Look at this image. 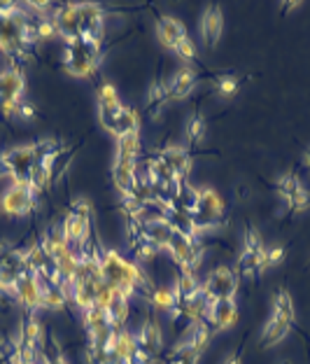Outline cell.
I'll return each instance as SVG.
<instances>
[{
  "label": "cell",
  "instance_id": "7402d4cb",
  "mask_svg": "<svg viewBox=\"0 0 310 364\" xmlns=\"http://www.w3.org/2000/svg\"><path fill=\"white\" fill-rule=\"evenodd\" d=\"M171 103L168 101V87H166V82H154L150 91H147V110H150V117L157 122V119L161 117V112H164L166 105Z\"/></svg>",
  "mask_w": 310,
  "mask_h": 364
},
{
  "label": "cell",
  "instance_id": "3957f363",
  "mask_svg": "<svg viewBox=\"0 0 310 364\" xmlns=\"http://www.w3.org/2000/svg\"><path fill=\"white\" fill-rule=\"evenodd\" d=\"M194 222L203 229V234H210L212 229L222 227L224 220V201L212 187H196V201L189 210Z\"/></svg>",
  "mask_w": 310,
  "mask_h": 364
},
{
  "label": "cell",
  "instance_id": "7a4b0ae2",
  "mask_svg": "<svg viewBox=\"0 0 310 364\" xmlns=\"http://www.w3.org/2000/svg\"><path fill=\"white\" fill-rule=\"evenodd\" d=\"M98 65H100V49L84 45L82 40L68 42L63 47V70L70 77L89 79L98 72Z\"/></svg>",
  "mask_w": 310,
  "mask_h": 364
},
{
  "label": "cell",
  "instance_id": "7c38bea8",
  "mask_svg": "<svg viewBox=\"0 0 310 364\" xmlns=\"http://www.w3.org/2000/svg\"><path fill=\"white\" fill-rule=\"evenodd\" d=\"M54 26H56V35L65 45L79 40V3L61 5L54 12Z\"/></svg>",
  "mask_w": 310,
  "mask_h": 364
},
{
  "label": "cell",
  "instance_id": "e0dca14e",
  "mask_svg": "<svg viewBox=\"0 0 310 364\" xmlns=\"http://www.w3.org/2000/svg\"><path fill=\"white\" fill-rule=\"evenodd\" d=\"M222 33H224V19H222V10L217 5H210L203 17H201V38L208 47H215L219 42Z\"/></svg>",
  "mask_w": 310,
  "mask_h": 364
},
{
  "label": "cell",
  "instance_id": "83f0119b",
  "mask_svg": "<svg viewBox=\"0 0 310 364\" xmlns=\"http://www.w3.org/2000/svg\"><path fill=\"white\" fill-rule=\"evenodd\" d=\"M119 96H117V89L112 87V82H103L98 87V108H107V110H117L121 108Z\"/></svg>",
  "mask_w": 310,
  "mask_h": 364
},
{
  "label": "cell",
  "instance_id": "5bb4252c",
  "mask_svg": "<svg viewBox=\"0 0 310 364\" xmlns=\"http://www.w3.org/2000/svg\"><path fill=\"white\" fill-rule=\"evenodd\" d=\"M206 322L208 325H215V332L231 329L235 322H238V306H235V299H222V301L210 303Z\"/></svg>",
  "mask_w": 310,
  "mask_h": 364
},
{
  "label": "cell",
  "instance_id": "1f68e13d",
  "mask_svg": "<svg viewBox=\"0 0 310 364\" xmlns=\"http://www.w3.org/2000/svg\"><path fill=\"white\" fill-rule=\"evenodd\" d=\"M287 206L292 213H306V210L310 208V191L301 184V187L292 194V198L287 201Z\"/></svg>",
  "mask_w": 310,
  "mask_h": 364
},
{
  "label": "cell",
  "instance_id": "74e56055",
  "mask_svg": "<svg viewBox=\"0 0 310 364\" xmlns=\"http://www.w3.org/2000/svg\"><path fill=\"white\" fill-rule=\"evenodd\" d=\"M196 362H199L196 355H175V357H171L168 364H196Z\"/></svg>",
  "mask_w": 310,
  "mask_h": 364
},
{
  "label": "cell",
  "instance_id": "cb8c5ba5",
  "mask_svg": "<svg viewBox=\"0 0 310 364\" xmlns=\"http://www.w3.org/2000/svg\"><path fill=\"white\" fill-rule=\"evenodd\" d=\"M140 157V134H129L117 138V157L114 161H133L138 164Z\"/></svg>",
  "mask_w": 310,
  "mask_h": 364
},
{
  "label": "cell",
  "instance_id": "9c48e42d",
  "mask_svg": "<svg viewBox=\"0 0 310 364\" xmlns=\"http://www.w3.org/2000/svg\"><path fill=\"white\" fill-rule=\"evenodd\" d=\"M105 35V12L93 3H79V40L100 49Z\"/></svg>",
  "mask_w": 310,
  "mask_h": 364
},
{
  "label": "cell",
  "instance_id": "603a6c76",
  "mask_svg": "<svg viewBox=\"0 0 310 364\" xmlns=\"http://www.w3.org/2000/svg\"><path fill=\"white\" fill-rule=\"evenodd\" d=\"M289 329L292 325H287V322L278 320V317H268V322L264 325V332H261V346L264 348H273L275 343H280L285 336L289 334Z\"/></svg>",
  "mask_w": 310,
  "mask_h": 364
},
{
  "label": "cell",
  "instance_id": "2e32d148",
  "mask_svg": "<svg viewBox=\"0 0 310 364\" xmlns=\"http://www.w3.org/2000/svg\"><path fill=\"white\" fill-rule=\"evenodd\" d=\"M157 38H159V42L164 45V47L168 49H175L178 47V42H182L185 38H189L187 35V29H185V24L180 22V19H175V17H159V22H157Z\"/></svg>",
  "mask_w": 310,
  "mask_h": 364
},
{
  "label": "cell",
  "instance_id": "f1b7e54d",
  "mask_svg": "<svg viewBox=\"0 0 310 364\" xmlns=\"http://www.w3.org/2000/svg\"><path fill=\"white\" fill-rule=\"evenodd\" d=\"M161 253V250L154 246V243H150L145 238V241H140L136 248H133V255H136V264L138 267H147V264H152L154 260H157V255Z\"/></svg>",
  "mask_w": 310,
  "mask_h": 364
},
{
  "label": "cell",
  "instance_id": "44dd1931",
  "mask_svg": "<svg viewBox=\"0 0 310 364\" xmlns=\"http://www.w3.org/2000/svg\"><path fill=\"white\" fill-rule=\"evenodd\" d=\"M129 134H140V115L136 108L131 105H124L117 115V122H114V131L112 136L114 138H121V136H129Z\"/></svg>",
  "mask_w": 310,
  "mask_h": 364
},
{
  "label": "cell",
  "instance_id": "b9f144b4",
  "mask_svg": "<svg viewBox=\"0 0 310 364\" xmlns=\"http://www.w3.org/2000/svg\"><path fill=\"white\" fill-rule=\"evenodd\" d=\"M238 196L240 198H247V187H238Z\"/></svg>",
  "mask_w": 310,
  "mask_h": 364
},
{
  "label": "cell",
  "instance_id": "d6986e66",
  "mask_svg": "<svg viewBox=\"0 0 310 364\" xmlns=\"http://www.w3.org/2000/svg\"><path fill=\"white\" fill-rule=\"evenodd\" d=\"M173 227L171 222L166 220V217H152V220L145 222V238L150 243H154L159 250H166L168 243H171L173 238Z\"/></svg>",
  "mask_w": 310,
  "mask_h": 364
},
{
  "label": "cell",
  "instance_id": "836d02e7",
  "mask_svg": "<svg viewBox=\"0 0 310 364\" xmlns=\"http://www.w3.org/2000/svg\"><path fill=\"white\" fill-rule=\"evenodd\" d=\"M242 250H247V253H261L264 248V241H261V234L254 227H250L245 231V241H242Z\"/></svg>",
  "mask_w": 310,
  "mask_h": 364
},
{
  "label": "cell",
  "instance_id": "4dcf8cb0",
  "mask_svg": "<svg viewBox=\"0 0 310 364\" xmlns=\"http://www.w3.org/2000/svg\"><path fill=\"white\" fill-rule=\"evenodd\" d=\"M238 77L233 75H219L215 79V91H217V96L222 98H231L235 96V91H238Z\"/></svg>",
  "mask_w": 310,
  "mask_h": 364
},
{
  "label": "cell",
  "instance_id": "9a60e30c",
  "mask_svg": "<svg viewBox=\"0 0 310 364\" xmlns=\"http://www.w3.org/2000/svg\"><path fill=\"white\" fill-rule=\"evenodd\" d=\"M157 155H159L161 161L173 171L175 177H180V180L187 182V175H189V171H192L189 152H187L185 148H180V145H168V148L159 150Z\"/></svg>",
  "mask_w": 310,
  "mask_h": 364
},
{
  "label": "cell",
  "instance_id": "277c9868",
  "mask_svg": "<svg viewBox=\"0 0 310 364\" xmlns=\"http://www.w3.org/2000/svg\"><path fill=\"white\" fill-rule=\"evenodd\" d=\"M89 229H91V203L86 198H75L63 217L61 231H63L65 241L72 248H79L82 243L89 241Z\"/></svg>",
  "mask_w": 310,
  "mask_h": 364
},
{
  "label": "cell",
  "instance_id": "8d00e7d4",
  "mask_svg": "<svg viewBox=\"0 0 310 364\" xmlns=\"http://www.w3.org/2000/svg\"><path fill=\"white\" fill-rule=\"evenodd\" d=\"M17 117H22V119H33V117H36V108H33L31 103L22 101V105H19V110H17Z\"/></svg>",
  "mask_w": 310,
  "mask_h": 364
},
{
  "label": "cell",
  "instance_id": "d590c367",
  "mask_svg": "<svg viewBox=\"0 0 310 364\" xmlns=\"http://www.w3.org/2000/svg\"><path fill=\"white\" fill-rule=\"evenodd\" d=\"M285 262V248H280V246H275L271 250H266V267L271 269V267H278V264Z\"/></svg>",
  "mask_w": 310,
  "mask_h": 364
},
{
  "label": "cell",
  "instance_id": "4fadbf2b",
  "mask_svg": "<svg viewBox=\"0 0 310 364\" xmlns=\"http://www.w3.org/2000/svg\"><path fill=\"white\" fill-rule=\"evenodd\" d=\"M199 84V75L192 65H182V68L175 72V75L168 79V101H185L187 96H192V91L196 89Z\"/></svg>",
  "mask_w": 310,
  "mask_h": 364
},
{
  "label": "cell",
  "instance_id": "f35d334b",
  "mask_svg": "<svg viewBox=\"0 0 310 364\" xmlns=\"http://www.w3.org/2000/svg\"><path fill=\"white\" fill-rule=\"evenodd\" d=\"M8 173H5V150L0 148V177H5Z\"/></svg>",
  "mask_w": 310,
  "mask_h": 364
},
{
  "label": "cell",
  "instance_id": "f546056e",
  "mask_svg": "<svg viewBox=\"0 0 310 364\" xmlns=\"http://www.w3.org/2000/svg\"><path fill=\"white\" fill-rule=\"evenodd\" d=\"M299 187H301V180H299V175H296L294 171H289V173H285L278 182H275V191H278L280 198H285V201H289L292 194Z\"/></svg>",
  "mask_w": 310,
  "mask_h": 364
},
{
  "label": "cell",
  "instance_id": "ba28073f",
  "mask_svg": "<svg viewBox=\"0 0 310 364\" xmlns=\"http://www.w3.org/2000/svg\"><path fill=\"white\" fill-rule=\"evenodd\" d=\"M201 292L208 299V303L222 301V299H235L238 292V276L231 267H217L208 274L206 283L201 285Z\"/></svg>",
  "mask_w": 310,
  "mask_h": 364
},
{
  "label": "cell",
  "instance_id": "4316f807",
  "mask_svg": "<svg viewBox=\"0 0 310 364\" xmlns=\"http://www.w3.org/2000/svg\"><path fill=\"white\" fill-rule=\"evenodd\" d=\"M68 306V299H65L63 290L61 287H54V285H47L42 287V308L47 310H63Z\"/></svg>",
  "mask_w": 310,
  "mask_h": 364
},
{
  "label": "cell",
  "instance_id": "ee69618b",
  "mask_svg": "<svg viewBox=\"0 0 310 364\" xmlns=\"http://www.w3.org/2000/svg\"><path fill=\"white\" fill-rule=\"evenodd\" d=\"M280 364H292V362H287V360H285V362H280Z\"/></svg>",
  "mask_w": 310,
  "mask_h": 364
},
{
  "label": "cell",
  "instance_id": "d4e9b609",
  "mask_svg": "<svg viewBox=\"0 0 310 364\" xmlns=\"http://www.w3.org/2000/svg\"><path fill=\"white\" fill-rule=\"evenodd\" d=\"M273 317H278V320L287 322V325H294V301H292V294L287 292V290H280V292H275L273 296V310H271Z\"/></svg>",
  "mask_w": 310,
  "mask_h": 364
},
{
  "label": "cell",
  "instance_id": "8992f818",
  "mask_svg": "<svg viewBox=\"0 0 310 364\" xmlns=\"http://www.w3.org/2000/svg\"><path fill=\"white\" fill-rule=\"evenodd\" d=\"M38 161L36 143L17 145V148L5 150V173L15 184H29L31 173Z\"/></svg>",
  "mask_w": 310,
  "mask_h": 364
},
{
  "label": "cell",
  "instance_id": "ab89813d",
  "mask_svg": "<svg viewBox=\"0 0 310 364\" xmlns=\"http://www.w3.org/2000/svg\"><path fill=\"white\" fill-rule=\"evenodd\" d=\"M301 164H303V166H306V168L310 171V148H308L306 152H303V157H301Z\"/></svg>",
  "mask_w": 310,
  "mask_h": 364
},
{
  "label": "cell",
  "instance_id": "60d3db41",
  "mask_svg": "<svg viewBox=\"0 0 310 364\" xmlns=\"http://www.w3.org/2000/svg\"><path fill=\"white\" fill-rule=\"evenodd\" d=\"M224 364H240V360H238V355H228Z\"/></svg>",
  "mask_w": 310,
  "mask_h": 364
},
{
  "label": "cell",
  "instance_id": "6da1fadb",
  "mask_svg": "<svg viewBox=\"0 0 310 364\" xmlns=\"http://www.w3.org/2000/svg\"><path fill=\"white\" fill-rule=\"evenodd\" d=\"M100 267H103L105 285L124 290L129 294H136V290H145L150 294L154 290L145 269L138 267L136 262H129L126 257H121L112 248H100Z\"/></svg>",
  "mask_w": 310,
  "mask_h": 364
},
{
  "label": "cell",
  "instance_id": "52a82bcc",
  "mask_svg": "<svg viewBox=\"0 0 310 364\" xmlns=\"http://www.w3.org/2000/svg\"><path fill=\"white\" fill-rule=\"evenodd\" d=\"M24 91H26V77L22 68L10 65V68L0 72V112L5 117H17Z\"/></svg>",
  "mask_w": 310,
  "mask_h": 364
},
{
  "label": "cell",
  "instance_id": "7bdbcfd3",
  "mask_svg": "<svg viewBox=\"0 0 310 364\" xmlns=\"http://www.w3.org/2000/svg\"><path fill=\"white\" fill-rule=\"evenodd\" d=\"M0 357H5V346H3V341H0Z\"/></svg>",
  "mask_w": 310,
  "mask_h": 364
},
{
  "label": "cell",
  "instance_id": "d6a6232c",
  "mask_svg": "<svg viewBox=\"0 0 310 364\" xmlns=\"http://www.w3.org/2000/svg\"><path fill=\"white\" fill-rule=\"evenodd\" d=\"M187 138H189V143H199L201 138H206V119L199 112H194L192 119L187 122Z\"/></svg>",
  "mask_w": 310,
  "mask_h": 364
},
{
  "label": "cell",
  "instance_id": "e575fe53",
  "mask_svg": "<svg viewBox=\"0 0 310 364\" xmlns=\"http://www.w3.org/2000/svg\"><path fill=\"white\" fill-rule=\"evenodd\" d=\"M173 52L178 54L180 61H185V63H192L194 58H196V47H194V42L189 38H185L182 42H178V47H175Z\"/></svg>",
  "mask_w": 310,
  "mask_h": 364
},
{
  "label": "cell",
  "instance_id": "30bf717a",
  "mask_svg": "<svg viewBox=\"0 0 310 364\" xmlns=\"http://www.w3.org/2000/svg\"><path fill=\"white\" fill-rule=\"evenodd\" d=\"M38 194L31 189V184H15L12 182L0 198V210L10 217H26L36 208Z\"/></svg>",
  "mask_w": 310,
  "mask_h": 364
},
{
  "label": "cell",
  "instance_id": "8fae6325",
  "mask_svg": "<svg viewBox=\"0 0 310 364\" xmlns=\"http://www.w3.org/2000/svg\"><path fill=\"white\" fill-rule=\"evenodd\" d=\"M42 287L45 280L33 271H24L15 287V301L29 313H38L42 308Z\"/></svg>",
  "mask_w": 310,
  "mask_h": 364
},
{
  "label": "cell",
  "instance_id": "484cf974",
  "mask_svg": "<svg viewBox=\"0 0 310 364\" xmlns=\"http://www.w3.org/2000/svg\"><path fill=\"white\" fill-rule=\"evenodd\" d=\"M147 299L157 310H166L168 315L173 313L175 308H178V296H175V290L173 287H154L150 294H147Z\"/></svg>",
  "mask_w": 310,
  "mask_h": 364
},
{
  "label": "cell",
  "instance_id": "ffe728a7",
  "mask_svg": "<svg viewBox=\"0 0 310 364\" xmlns=\"http://www.w3.org/2000/svg\"><path fill=\"white\" fill-rule=\"evenodd\" d=\"M40 246H42V250L47 255L52 257L54 262L61 260L65 253H70L72 246L68 241H65V236H63V231H61V227H49L42 234V238H40Z\"/></svg>",
  "mask_w": 310,
  "mask_h": 364
},
{
  "label": "cell",
  "instance_id": "ac0fdd59",
  "mask_svg": "<svg viewBox=\"0 0 310 364\" xmlns=\"http://www.w3.org/2000/svg\"><path fill=\"white\" fill-rule=\"evenodd\" d=\"M133 334H136L138 346L145 348L152 357L161 353V348H164V332H161V325L154 320V317L152 320H145L138 332H133Z\"/></svg>",
  "mask_w": 310,
  "mask_h": 364
},
{
  "label": "cell",
  "instance_id": "5b68a950",
  "mask_svg": "<svg viewBox=\"0 0 310 364\" xmlns=\"http://www.w3.org/2000/svg\"><path fill=\"white\" fill-rule=\"evenodd\" d=\"M166 250L180 267V274H196L199 264L203 260V238L185 236L175 231Z\"/></svg>",
  "mask_w": 310,
  "mask_h": 364
}]
</instances>
